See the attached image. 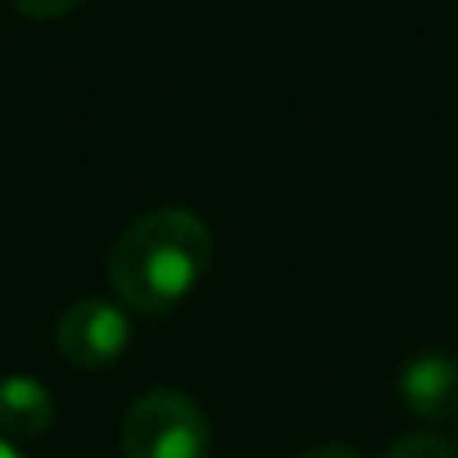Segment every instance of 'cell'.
Masks as SVG:
<instances>
[{
  "label": "cell",
  "mask_w": 458,
  "mask_h": 458,
  "mask_svg": "<svg viewBox=\"0 0 458 458\" xmlns=\"http://www.w3.org/2000/svg\"><path fill=\"white\" fill-rule=\"evenodd\" d=\"M214 258L209 225L190 209H153L109 253L113 290L137 314H169L201 285Z\"/></svg>",
  "instance_id": "1"
},
{
  "label": "cell",
  "mask_w": 458,
  "mask_h": 458,
  "mask_svg": "<svg viewBox=\"0 0 458 458\" xmlns=\"http://www.w3.org/2000/svg\"><path fill=\"white\" fill-rule=\"evenodd\" d=\"M121 451L125 458H206L209 419L182 390H149L129 406Z\"/></svg>",
  "instance_id": "2"
},
{
  "label": "cell",
  "mask_w": 458,
  "mask_h": 458,
  "mask_svg": "<svg viewBox=\"0 0 458 458\" xmlns=\"http://www.w3.org/2000/svg\"><path fill=\"white\" fill-rule=\"evenodd\" d=\"M129 338H133L129 314L105 298H81L77 306L64 310L56 326V350L81 370L113 366L129 350Z\"/></svg>",
  "instance_id": "3"
},
{
  "label": "cell",
  "mask_w": 458,
  "mask_h": 458,
  "mask_svg": "<svg viewBox=\"0 0 458 458\" xmlns=\"http://www.w3.org/2000/svg\"><path fill=\"white\" fill-rule=\"evenodd\" d=\"M398 394L406 411L427 422H451L458 414V358L451 354H419L398 374Z\"/></svg>",
  "instance_id": "4"
},
{
  "label": "cell",
  "mask_w": 458,
  "mask_h": 458,
  "mask_svg": "<svg viewBox=\"0 0 458 458\" xmlns=\"http://www.w3.org/2000/svg\"><path fill=\"white\" fill-rule=\"evenodd\" d=\"M56 419V403L45 382L8 374L0 378V430L4 438H40Z\"/></svg>",
  "instance_id": "5"
},
{
  "label": "cell",
  "mask_w": 458,
  "mask_h": 458,
  "mask_svg": "<svg viewBox=\"0 0 458 458\" xmlns=\"http://www.w3.org/2000/svg\"><path fill=\"white\" fill-rule=\"evenodd\" d=\"M386 458H458L454 443H446V438L438 435H403L394 446L386 451Z\"/></svg>",
  "instance_id": "6"
},
{
  "label": "cell",
  "mask_w": 458,
  "mask_h": 458,
  "mask_svg": "<svg viewBox=\"0 0 458 458\" xmlns=\"http://www.w3.org/2000/svg\"><path fill=\"white\" fill-rule=\"evenodd\" d=\"M81 0H13V8L21 16H32V21H56V16L72 13Z\"/></svg>",
  "instance_id": "7"
},
{
  "label": "cell",
  "mask_w": 458,
  "mask_h": 458,
  "mask_svg": "<svg viewBox=\"0 0 458 458\" xmlns=\"http://www.w3.org/2000/svg\"><path fill=\"white\" fill-rule=\"evenodd\" d=\"M301 458H362V454L346 451V446H318V451H306Z\"/></svg>",
  "instance_id": "8"
},
{
  "label": "cell",
  "mask_w": 458,
  "mask_h": 458,
  "mask_svg": "<svg viewBox=\"0 0 458 458\" xmlns=\"http://www.w3.org/2000/svg\"><path fill=\"white\" fill-rule=\"evenodd\" d=\"M0 458H24L21 451H16V446L13 443H8V438L4 435H0Z\"/></svg>",
  "instance_id": "9"
}]
</instances>
